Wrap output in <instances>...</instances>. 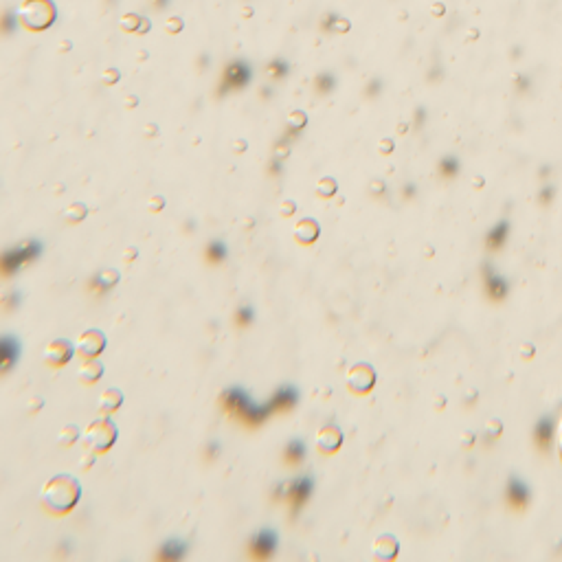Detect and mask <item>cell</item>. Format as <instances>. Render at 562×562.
I'll use <instances>...</instances> for the list:
<instances>
[{"label":"cell","mask_w":562,"mask_h":562,"mask_svg":"<svg viewBox=\"0 0 562 562\" xmlns=\"http://www.w3.org/2000/svg\"><path fill=\"white\" fill-rule=\"evenodd\" d=\"M79 496H81L79 479H75L73 474H66V472L51 476L40 492L44 508L51 510L53 514H68L79 503Z\"/></svg>","instance_id":"obj_1"},{"label":"cell","mask_w":562,"mask_h":562,"mask_svg":"<svg viewBox=\"0 0 562 562\" xmlns=\"http://www.w3.org/2000/svg\"><path fill=\"white\" fill-rule=\"evenodd\" d=\"M81 437H83V444H86V448L91 453H106V451H110L112 446H115V441L119 437V431H117L115 422L106 415V417L93 419L91 424L86 426V431L81 433Z\"/></svg>","instance_id":"obj_2"},{"label":"cell","mask_w":562,"mask_h":562,"mask_svg":"<svg viewBox=\"0 0 562 562\" xmlns=\"http://www.w3.org/2000/svg\"><path fill=\"white\" fill-rule=\"evenodd\" d=\"M103 349H106V334L95 327L83 332L75 345V352L83 358H97Z\"/></svg>","instance_id":"obj_3"},{"label":"cell","mask_w":562,"mask_h":562,"mask_svg":"<svg viewBox=\"0 0 562 562\" xmlns=\"http://www.w3.org/2000/svg\"><path fill=\"white\" fill-rule=\"evenodd\" d=\"M75 354V347L71 345V341L66 339H53L46 347H44V362L51 364V367H62L66 364Z\"/></svg>","instance_id":"obj_4"},{"label":"cell","mask_w":562,"mask_h":562,"mask_svg":"<svg viewBox=\"0 0 562 562\" xmlns=\"http://www.w3.org/2000/svg\"><path fill=\"white\" fill-rule=\"evenodd\" d=\"M374 369L369 367V364H354V367L347 372V387L356 393H364V391H369L374 387Z\"/></svg>","instance_id":"obj_5"},{"label":"cell","mask_w":562,"mask_h":562,"mask_svg":"<svg viewBox=\"0 0 562 562\" xmlns=\"http://www.w3.org/2000/svg\"><path fill=\"white\" fill-rule=\"evenodd\" d=\"M341 444H343V433H341L339 426L325 424L323 429H319V433H317V448L321 453H334Z\"/></svg>","instance_id":"obj_6"},{"label":"cell","mask_w":562,"mask_h":562,"mask_svg":"<svg viewBox=\"0 0 562 562\" xmlns=\"http://www.w3.org/2000/svg\"><path fill=\"white\" fill-rule=\"evenodd\" d=\"M319 233H321V229H319V222H317V220H312V218H301V220L295 224V231H292L295 240H297L299 244H303V246H307V244L317 242Z\"/></svg>","instance_id":"obj_7"},{"label":"cell","mask_w":562,"mask_h":562,"mask_svg":"<svg viewBox=\"0 0 562 562\" xmlns=\"http://www.w3.org/2000/svg\"><path fill=\"white\" fill-rule=\"evenodd\" d=\"M103 376V364L95 358H86V362L77 369V380L81 384H95Z\"/></svg>","instance_id":"obj_8"},{"label":"cell","mask_w":562,"mask_h":562,"mask_svg":"<svg viewBox=\"0 0 562 562\" xmlns=\"http://www.w3.org/2000/svg\"><path fill=\"white\" fill-rule=\"evenodd\" d=\"M121 404H123V393H121L119 389H115V387L106 389L101 396H99V411H101L103 415H112Z\"/></svg>","instance_id":"obj_9"},{"label":"cell","mask_w":562,"mask_h":562,"mask_svg":"<svg viewBox=\"0 0 562 562\" xmlns=\"http://www.w3.org/2000/svg\"><path fill=\"white\" fill-rule=\"evenodd\" d=\"M16 356H18V343L14 339H0V372L11 367Z\"/></svg>","instance_id":"obj_10"},{"label":"cell","mask_w":562,"mask_h":562,"mask_svg":"<svg viewBox=\"0 0 562 562\" xmlns=\"http://www.w3.org/2000/svg\"><path fill=\"white\" fill-rule=\"evenodd\" d=\"M62 215H64L66 222L77 224V222H81L83 218L88 215V209H86V205H83V203H71V205L62 211Z\"/></svg>","instance_id":"obj_11"},{"label":"cell","mask_w":562,"mask_h":562,"mask_svg":"<svg viewBox=\"0 0 562 562\" xmlns=\"http://www.w3.org/2000/svg\"><path fill=\"white\" fill-rule=\"evenodd\" d=\"M275 549V533L270 531H262L260 536L255 538V551L260 556H268Z\"/></svg>","instance_id":"obj_12"},{"label":"cell","mask_w":562,"mask_h":562,"mask_svg":"<svg viewBox=\"0 0 562 562\" xmlns=\"http://www.w3.org/2000/svg\"><path fill=\"white\" fill-rule=\"evenodd\" d=\"M77 439H79V429H77L75 424H66V426L60 431V435H58V441H60L62 446H73Z\"/></svg>","instance_id":"obj_13"},{"label":"cell","mask_w":562,"mask_h":562,"mask_svg":"<svg viewBox=\"0 0 562 562\" xmlns=\"http://www.w3.org/2000/svg\"><path fill=\"white\" fill-rule=\"evenodd\" d=\"M334 191H336V183H334L332 178L319 180V185H317V193H319V195H332Z\"/></svg>","instance_id":"obj_14"},{"label":"cell","mask_w":562,"mask_h":562,"mask_svg":"<svg viewBox=\"0 0 562 562\" xmlns=\"http://www.w3.org/2000/svg\"><path fill=\"white\" fill-rule=\"evenodd\" d=\"M163 207H165V198H163L160 193L152 195V198L148 200V209H150L152 213H158V211H163Z\"/></svg>","instance_id":"obj_15"},{"label":"cell","mask_w":562,"mask_h":562,"mask_svg":"<svg viewBox=\"0 0 562 562\" xmlns=\"http://www.w3.org/2000/svg\"><path fill=\"white\" fill-rule=\"evenodd\" d=\"M295 209H297V205H295L292 200H284V203L279 205V211H281V215H284V218L292 215V213H295Z\"/></svg>","instance_id":"obj_16"},{"label":"cell","mask_w":562,"mask_h":562,"mask_svg":"<svg viewBox=\"0 0 562 562\" xmlns=\"http://www.w3.org/2000/svg\"><path fill=\"white\" fill-rule=\"evenodd\" d=\"M42 404H44V400H42V398H31V407H29V411H31V413H36V411H38Z\"/></svg>","instance_id":"obj_17"},{"label":"cell","mask_w":562,"mask_h":562,"mask_svg":"<svg viewBox=\"0 0 562 562\" xmlns=\"http://www.w3.org/2000/svg\"><path fill=\"white\" fill-rule=\"evenodd\" d=\"M130 257H132V260L136 257V250H134V248H128V250L123 252V260H130Z\"/></svg>","instance_id":"obj_18"},{"label":"cell","mask_w":562,"mask_h":562,"mask_svg":"<svg viewBox=\"0 0 562 562\" xmlns=\"http://www.w3.org/2000/svg\"><path fill=\"white\" fill-rule=\"evenodd\" d=\"M558 453H560V459H562V426H560V433H558Z\"/></svg>","instance_id":"obj_19"},{"label":"cell","mask_w":562,"mask_h":562,"mask_svg":"<svg viewBox=\"0 0 562 562\" xmlns=\"http://www.w3.org/2000/svg\"><path fill=\"white\" fill-rule=\"evenodd\" d=\"M91 464H93V457H91V455H86V459H83V464H81V466H83V468H88Z\"/></svg>","instance_id":"obj_20"},{"label":"cell","mask_w":562,"mask_h":562,"mask_svg":"<svg viewBox=\"0 0 562 562\" xmlns=\"http://www.w3.org/2000/svg\"><path fill=\"white\" fill-rule=\"evenodd\" d=\"M441 11H444V7H441V5H435V7H433V14H441Z\"/></svg>","instance_id":"obj_21"}]
</instances>
